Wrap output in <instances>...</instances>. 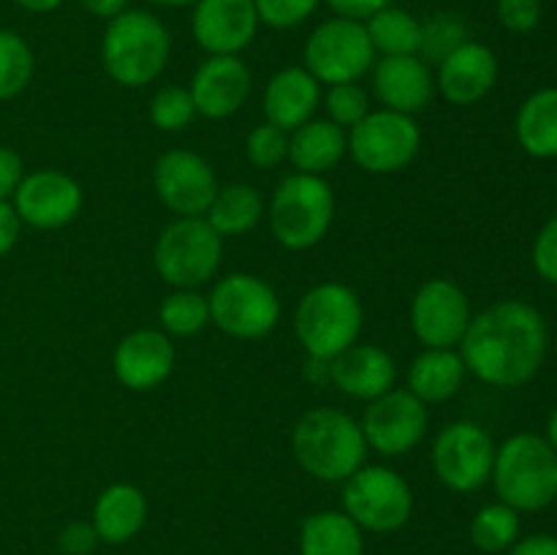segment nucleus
I'll list each match as a JSON object with an SVG mask.
<instances>
[{"mask_svg":"<svg viewBox=\"0 0 557 555\" xmlns=\"http://www.w3.org/2000/svg\"><path fill=\"white\" fill-rule=\"evenodd\" d=\"M82 185L58 169H38L22 177L11 196L16 215L33 229H60L74 221L82 210Z\"/></svg>","mask_w":557,"mask_h":555,"instance_id":"dca6fc26","label":"nucleus"},{"mask_svg":"<svg viewBox=\"0 0 557 555\" xmlns=\"http://www.w3.org/2000/svg\"><path fill=\"white\" fill-rule=\"evenodd\" d=\"M245 156L256 169H272L288 158V134L277 125H256L245 139Z\"/></svg>","mask_w":557,"mask_h":555,"instance_id":"c9c22d12","label":"nucleus"},{"mask_svg":"<svg viewBox=\"0 0 557 555\" xmlns=\"http://www.w3.org/2000/svg\"><path fill=\"white\" fill-rule=\"evenodd\" d=\"M259 22L275 27V30H292L302 25L313 11L319 9L321 0H253Z\"/></svg>","mask_w":557,"mask_h":555,"instance_id":"4c0bfd02","label":"nucleus"},{"mask_svg":"<svg viewBox=\"0 0 557 555\" xmlns=\"http://www.w3.org/2000/svg\"><path fill=\"white\" fill-rule=\"evenodd\" d=\"M196 118L194 98L188 87L166 85L152 96L150 101V120L161 131H183Z\"/></svg>","mask_w":557,"mask_h":555,"instance_id":"f704fd0d","label":"nucleus"},{"mask_svg":"<svg viewBox=\"0 0 557 555\" xmlns=\"http://www.w3.org/2000/svg\"><path fill=\"white\" fill-rule=\"evenodd\" d=\"M114 375L134 392L161 386L174 370V346L163 330H136L117 343L112 357Z\"/></svg>","mask_w":557,"mask_h":555,"instance_id":"6ab92c4d","label":"nucleus"},{"mask_svg":"<svg viewBox=\"0 0 557 555\" xmlns=\"http://www.w3.org/2000/svg\"><path fill=\"white\" fill-rule=\"evenodd\" d=\"M373 90L384 109L417 114L433 101L435 79L419 54H397L373 63Z\"/></svg>","mask_w":557,"mask_h":555,"instance_id":"412c9836","label":"nucleus"},{"mask_svg":"<svg viewBox=\"0 0 557 555\" xmlns=\"http://www.w3.org/2000/svg\"><path fill=\"white\" fill-rule=\"evenodd\" d=\"M346 515L359 528L375 533L397 531L413 511V493L406 479L386 466H362L343 488Z\"/></svg>","mask_w":557,"mask_h":555,"instance_id":"9b49d317","label":"nucleus"},{"mask_svg":"<svg viewBox=\"0 0 557 555\" xmlns=\"http://www.w3.org/2000/svg\"><path fill=\"white\" fill-rule=\"evenodd\" d=\"M147 520V501L134 484H112L103 490L92 509V528L98 539L109 544H123L141 531Z\"/></svg>","mask_w":557,"mask_h":555,"instance_id":"393cba45","label":"nucleus"},{"mask_svg":"<svg viewBox=\"0 0 557 555\" xmlns=\"http://www.w3.org/2000/svg\"><path fill=\"white\" fill-rule=\"evenodd\" d=\"M158 319L166 335L190 337L210 324V303L196 288H177L161 303Z\"/></svg>","mask_w":557,"mask_h":555,"instance_id":"2f4dec72","label":"nucleus"},{"mask_svg":"<svg viewBox=\"0 0 557 555\" xmlns=\"http://www.w3.org/2000/svg\"><path fill=\"white\" fill-rule=\"evenodd\" d=\"M495 11L509 33H531L542 22V0H498Z\"/></svg>","mask_w":557,"mask_h":555,"instance_id":"58836bf2","label":"nucleus"},{"mask_svg":"<svg viewBox=\"0 0 557 555\" xmlns=\"http://www.w3.org/2000/svg\"><path fill=\"white\" fill-rule=\"evenodd\" d=\"M210 321L226 335L239 341H256L275 330L281 319L277 292L261 278L248 272H232L212 286Z\"/></svg>","mask_w":557,"mask_h":555,"instance_id":"6e6552de","label":"nucleus"},{"mask_svg":"<svg viewBox=\"0 0 557 555\" xmlns=\"http://www.w3.org/2000/svg\"><path fill=\"white\" fill-rule=\"evenodd\" d=\"M520 533V511L509 504H487L476 511L471 522V539L484 553H504L517 542Z\"/></svg>","mask_w":557,"mask_h":555,"instance_id":"7c9ffc66","label":"nucleus"},{"mask_svg":"<svg viewBox=\"0 0 557 555\" xmlns=\"http://www.w3.org/2000/svg\"><path fill=\"white\" fill-rule=\"evenodd\" d=\"M196 114L210 120L232 118L250 96V71L237 54H210L196 69L188 87Z\"/></svg>","mask_w":557,"mask_h":555,"instance_id":"a211bd4d","label":"nucleus"},{"mask_svg":"<svg viewBox=\"0 0 557 555\" xmlns=\"http://www.w3.org/2000/svg\"><path fill=\"white\" fill-rule=\"evenodd\" d=\"M264 212V199L253 185L232 183L226 188H218L205 218L221 237H239L256 229Z\"/></svg>","mask_w":557,"mask_h":555,"instance_id":"c85d7f7f","label":"nucleus"},{"mask_svg":"<svg viewBox=\"0 0 557 555\" xmlns=\"http://www.w3.org/2000/svg\"><path fill=\"white\" fill-rule=\"evenodd\" d=\"M547 441H549V446H553V449L557 452V408H555L553 417H549V422H547Z\"/></svg>","mask_w":557,"mask_h":555,"instance_id":"09e8293b","label":"nucleus"},{"mask_svg":"<svg viewBox=\"0 0 557 555\" xmlns=\"http://www.w3.org/2000/svg\"><path fill=\"white\" fill-rule=\"evenodd\" d=\"M36 58L20 33L0 30V101L20 96L33 79Z\"/></svg>","mask_w":557,"mask_h":555,"instance_id":"473e14b6","label":"nucleus"},{"mask_svg":"<svg viewBox=\"0 0 557 555\" xmlns=\"http://www.w3.org/2000/svg\"><path fill=\"white\" fill-rule=\"evenodd\" d=\"M422 147V131H419L413 114L379 109L368 112L348 134V152L359 169L370 174H395L406 169L417 158Z\"/></svg>","mask_w":557,"mask_h":555,"instance_id":"9d476101","label":"nucleus"},{"mask_svg":"<svg viewBox=\"0 0 557 555\" xmlns=\"http://www.w3.org/2000/svg\"><path fill=\"white\" fill-rule=\"evenodd\" d=\"M321 103V85L308 69L288 65L270 76L264 87L267 123L277 125L288 134L313 120Z\"/></svg>","mask_w":557,"mask_h":555,"instance_id":"5701e85b","label":"nucleus"},{"mask_svg":"<svg viewBox=\"0 0 557 555\" xmlns=\"http://www.w3.org/2000/svg\"><path fill=\"white\" fill-rule=\"evenodd\" d=\"M22 232V221L16 215L14 205L5 199H0V259L11 254V248L16 245Z\"/></svg>","mask_w":557,"mask_h":555,"instance_id":"c03bdc74","label":"nucleus"},{"mask_svg":"<svg viewBox=\"0 0 557 555\" xmlns=\"http://www.w3.org/2000/svg\"><path fill=\"white\" fill-rule=\"evenodd\" d=\"M326 112H330L332 123L341 128H351L357 125L364 114L370 112V98L357 82H346V85H332L324 98Z\"/></svg>","mask_w":557,"mask_h":555,"instance_id":"e433bc0d","label":"nucleus"},{"mask_svg":"<svg viewBox=\"0 0 557 555\" xmlns=\"http://www.w3.org/2000/svg\"><path fill=\"white\" fill-rule=\"evenodd\" d=\"M375 63V49L370 44L364 22L332 16L321 22L305 44V69L319 85H346L359 82Z\"/></svg>","mask_w":557,"mask_h":555,"instance_id":"1a4fd4ad","label":"nucleus"},{"mask_svg":"<svg viewBox=\"0 0 557 555\" xmlns=\"http://www.w3.org/2000/svg\"><path fill=\"white\" fill-rule=\"evenodd\" d=\"M471 319L466 292L449 278H433L413 294L411 326L424 348L460 346Z\"/></svg>","mask_w":557,"mask_h":555,"instance_id":"4468645a","label":"nucleus"},{"mask_svg":"<svg viewBox=\"0 0 557 555\" xmlns=\"http://www.w3.org/2000/svg\"><path fill=\"white\" fill-rule=\"evenodd\" d=\"M364 27H368L373 49L384 58L419 54V49H422V22L408 14L406 9L386 5V9L375 11L370 20H364Z\"/></svg>","mask_w":557,"mask_h":555,"instance_id":"c756f323","label":"nucleus"},{"mask_svg":"<svg viewBox=\"0 0 557 555\" xmlns=\"http://www.w3.org/2000/svg\"><path fill=\"white\" fill-rule=\"evenodd\" d=\"M395 379L397 365L392 354L373 343H354L330 359L332 386L357 400H375L395 386Z\"/></svg>","mask_w":557,"mask_h":555,"instance_id":"4be33fe9","label":"nucleus"},{"mask_svg":"<svg viewBox=\"0 0 557 555\" xmlns=\"http://www.w3.org/2000/svg\"><path fill=\"white\" fill-rule=\"evenodd\" d=\"M348 152V136L337 123L308 120L288 136V161L297 172L324 174L335 169Z\"/></svg>","mask_w":557,"mask_h":555,"instance_id":"b1692460","label":"nucleus"},{"mask_svg":"<svg viewBox=\"0 0 557 555\" xmlns=\"http://www.w3.org/2000/svg\"><path fill=\"white\" fill-rule=\"evenodd\" d=\"M428 406L408 390H389L364 408L362 433L368 449L397 457L411 452L428 433Z\"/></svg>","mask_w":557,"mask_h":555,"instance_id":"ddd939ff","label":"nucleus"},{"mask_svg":"<svg viewBox=\"0 0 557 555\" xmlns=\"http://www.w3.org/2000/svg\"><path fill=\"white\" fill-rule=\"evenodd\" d=\"M272 237L288 250H308L326 237L335 218V194L321 174L294 172L270 199Z\"/></svg>","mask_w":557,"mask_h":555,"instance_id":"423d86ee","label":"nucleus"},{"mask_svg":"<svg viewBox=\"0 0 557 555\" xmlns=\"http://www.w3.org/2000/svg\"><path fill=\"white\" fill-rule=\"evenodd\" d=\"M302 555H362V528L346 511H315L299 531Z\"/></svg>","mask_w":557,"mask_h":555,"instance_id":"cd10ccee","label":"nucleus"},{"mask_svg":"<svg viewBox=\"0 0 557 555\" xmlns=\"http://www.w3.org/2000/svg\"><path fill=\"white\" fill-rule=\"evenodd\" d=\"M498 82V58L487 44L466 41L438 63L435 87L455 107H473Z\"/></svg>","mask_w":557,"mask_h":555,"instance_id":"aec40b11","label":"nucleus"},{"mask_svg":"<svg viewBox=\"0 0 557 555\" xmlns=\"http://www.w3.org/2000/svg\"><path fill=\"white\" fill-rule=\"evenodd\" d=\"M515 131L528 156L557 158V87H542L522 101Z\"/></svg>","mask_w":557,"mask_h":555,"instance_id":"bb28decb","label":"nucleus"},{"mask_svg":"<svg viewBox=\"0 0 557 555\" xmlns=\"http://www.w3.org/2000/svg\"><path fill=\"white\" fill-rule=\"evenodd\" d=\"M292 449L310 477L321 482H346L364 466L368 441L362 424L341 408H310L294 424Z\"/></svg>","mask_w":557,"mask_h":555,"instance_id":"f03ea898","label":"nucleus"},{"mask_svg":"<svg viewBox=\"0 0 557 555\" xmlns=\"http://www.w3.org/2000/svg\"><path fill=\"white\" fill-rule=\"evenodd\" d=\"M466 373V362L455 348H424L408 368V392L424 406L444 403L460 392Z\"/></svg>","mask_w":557,"mask_h":555,"instance_id":"a878e982","label":"nucleus"},{"mask_svg":"<svg viewBox=\"0 0 557 555\" xmlns=\"http://www.w3.org/2000/svg\"><path fill=\"white\" fill-rule=\"evenodd\" d=\"M22 177H25V163H22L20 152L0 145V199L9 201L20 188Z\"/></svg>","mask_w":557,"mask_h":555,"instance_id":"79ce46f5","label":"nucleus"},{"mask_svg":"<svg viewBox=\"0 0 557 555\" xmlns=\"http://www.w3.org/2000/svg\"><path fill=\"white\" fill-rule=\"evenodd\" d=\"M79 3L87 14L101 16V20H114V16L128 9V0H79Z\"/></svg>","mask_w":557,"mask_h":555,"instance_id":"49530a36","label":"nucleus"},{"mask_svg":"<svg viewBox=\"0 0 557 555\" xmlns=\"http://www.w3.org/2000/svg\"><path fill=\"white\" fill-rule=\"evenodd\" d=\"M223 259V237L205 215L177 218L156 243V270L169 286L196 288L210 281Z\"/></svg>","mask_w":557,"mask_h":555,"instance_id":"0eeeda50","label":"nucleus"},{"mask_svg":"<svg viewBox=\"0 0 557 555\" xmlns=\"http://www.w3.org/2000/svg\"><path fill=\"white\" fill-rule=\"evenodd\" d=\"M364 310L357 292L346 283H319L310 288L294 313V332L313 359H335L359 341Z\"/></svg>","mask_w":557,"mask_h":555,"instance_id":"39448f33","label":"nucleus"},{"mask_svg":"<svg viewBox=\"0 0 557 555\" xmlns=\"http://www.w3.org/2000/svg\"><path fill=\"white\" fill-rule=\"evenodd\" d=\"M468 38V25L460 14H451V11H435L433 16L422 22V54L424 63H435L449 58L457 47H462Z\"/></svg>","mask_w":557,"mask_h":555,"instance_id":"72a5a7b5","label":"nucleus"},{"mask_svg":"<svg viewBox=\"0 0 557 555\" xmlns=\"http://www.w3.org/2000/svg\"><path fill=\"white\" fill-rule=\"evenodd\" d=\"M533 267L547 283L557 286V215L549 218L533 243Z\"/></svg>","mask_w":557,"mask_h":555,"instance_id":"ea45409f","label":"nucleus"},{"mask_svg":"<svg viewBox=\"0 0 557 555\" xmlns=\"http://www.w3.org/2000/svg\"><path fill=\"white\" fill-rule=\"evenodd\" d=\"M509 555H557V536L549 533H533L511 544Z\"/></svg>","mask_w":557,"mask_h":555,"instance_id":"a18cd8bd","label":"nucleus"},{"mask_svg":"<svg viewBox=\"0 0 557 555\" xmlns=\"http://www.w3.org/2000/svg\"><path fill=\"white\" fill-rule=\"evenodd\" d=\"M14 3L20 5V9L33 11V14H49V11L60 9L63 0H14Z\"/></svg>","mask_w":557,"mask_h":555,"instance_id":"de8ad7c7","label":"nucleus"},{"mask_svg":"<svg viewBox=\"0 0 557 555\" xmlns=\"http://www.w3.org/2000/svg\"><path fill=\"white\" fill-rule=\"evenodd\" d=\"M253 0H196L190 30L207 54H239L259 30Z\"/></svg>","mask_w":557,"mask_h":555,"instance_id":"f3484780","label":"nucleus"},{"mask_svg":"<svg viewBox=\"0 0 557 555\" xmlns=\"http://www.w3.org/2000/svg\"><path fill=\"white\" fill-rule=\"evenodd\" d=\"M156 194L180 218L207 215L218 194V177L207 158L190 150H166L152 169Z\"/></svg>","mask_w":557,"mask_h":555,"instance_id":"2eb2a0df","label":"nucleus"},{"mask_svg":"<svg viewBox=\"0 0 557 555\" xmlns=\"http://www.w3.org/2000/svg\"><path fill=\"white\" fill-rule=\"evenodd\" d=\"M337 16H346V20L364 22L375 14V11L392 5V0H324Z\"/></svg>","mask_w":557,"mask_h":555,"instance_id":"37998d69","label":"nucleus"},{"mask_svg":"<svg viewBox=\"0 0 557 555\" xmlns=\"http://www.w3.org/2000/svg\"><path fill=\"white\" fill-rule=\"evenodd\" d=\"M172 36L156 14L125 9L109 20L101 38L103 71L123 87H145L163 74Z\"/></svg>","mask_w":557,"mask_h":555,"instance_id":"7ed1b4c3","label":"nucleus"},{"mask_svg":"<svg viewBox=\"0 0 557 555\" xmlns=\"http://www.w3.org/2000/svg\"><path fill=\"white\" fill-rule=\"evenodd\" d=\"M495 493L517 511H539L557 498V452L536 433H517L495 449Z\"/></svg>","mask_w":557,"mask_h":555,"instance_id":"20e7f679","label":"nucleus"},{"mask_svg":"<svg viewBox=\"0 0 557 555\" xmlns=\"http://www.w3.org/2000/svg\"><path fill=\"white\" fill-rule=\"evenodd\" d=\"M495 444L476 422H451L435 435L433 468L441 482L457 493H473L493 477Z\"/></svg>","mask_w":557,"mask_h":555,"instance_id":"f8f14e48","label":"nucleus"},{"mask_svg":"<svg viewBox=\"0 0 557 555\" xmlns=\"http://www.w3.org/2000/svg\"><path fill=\"white\" fill-rule=\"evenodd\" d=\"M549 330L544 316L522 299H500L473 316L460 341L468 373L500 390L528 384L544 365Z\"/></svg>","mask_w":557,"mask_h":555,"instance_id":"f257e3e1","label":"nucleus"},{"mask_svg":"<svg viewBox=\"0 0 557 555\" xmlns=\"http://www.w3.org/2000/svg\"><path fill=\"white\" fill-rule=\"evenodd\" d=\"M152 5H166V9H183V5H194L196 0H147Z\"/></svg>","mask_w":557,"mask_h":555,"instance_id":"8fccbe9b","label":"nucleus"},{"mask_svg":"<svg viewBox=\"0 0 557 555\" xmlns=\"http://www.w3.org/2000/svg\"><path fill=\"white\" fill-rule=\"evenodd\" d=\"M98 544V531L92 522H69L60 533V547L65 555H90Z\"/></svg>","mask_w":557,"mask_h":555,"instance_id":"a19ab883","label":"nucleus"}]
</instances>
